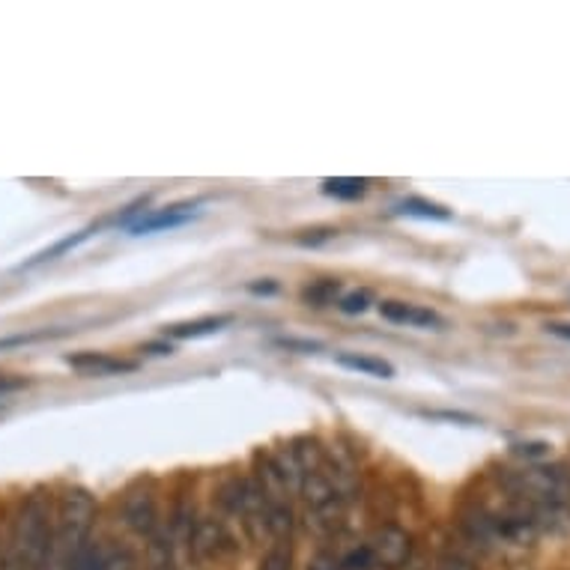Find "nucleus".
I'll use <instances>...</instances> for the list:
<instances>
[{
    "label": "nucleus",
    "mask_w": 570,
    "mask_h": 570,
    "mask_svg": "<svg viewBox=\"0 0 570 570\" xmlns=\"http://www.w3.org/2000/svg\"><path fill=\"white\" fill-rule=\"evenodd\" d=\"M122 523L129 525L135 534H153L159 525V511L150 490H131L122 499Z\"/></svg>",
    "instance_id": "20e7f679"
},
{
    "label": "nucleus",
    "mask_w": 570,
    "mask_h": 570,
    "mask_svg": "<svg viewBox=\"0 0 570 570\" xmlns=\"http://www.w3.org/2000/svg\"><path fill=\"white\" fill-rule=\"evenodd\" d=\"M380 314H383L389 323H397V326H412V328H440L442 317L436 311L421 308V305H410V302H383L380 305Z\"/></svg>",
    "instance_id": "0eeeda50"
},
{
    "label": "nucleus",
    "mask_w": 570,
    "mask_h": 570,
    "mask_svg": "<svg viewBox=\"0 0 570 570\" xmlns=\"http://www.w3.org/2000/svg\"><path fill=\"white\" fill-rule=\"evenodd\" d=\"M66 362L76 367V371H85V374H96V376L129 374V371H135V362H122V358H111V355H105V353L69 355Z\"/></svg>",
    "instance_id": "6e6552de"
},
{
    "label": "nucleus",
    "mask_w": 570,
    "mask_h": 570,
    "mask_svg": "<svg viewBox=\"0 0 570 570\" xmlns=\"http://www.w3.org/2000/svg\"><path fill=\"white\" fill-rule=\"evenodd\" d=\"M552 332V335H559V337H568L570 341V326H564V323H552V326H547Z\"/></svg>",
    "instance_id": "aec40b11"
},
{
    "label": "nucleus",
    "mask_w": 570,
    "mask_h": 570,
    "mask_svg": "<svg viewBox=\"0 0 570 570\" xmlns=\"http://www.w3.org/2000/svg\"><path fill=\"white\" fill-rule=\"evenodd\" d=\"M19 389H24V380H10V376H0V394L19 392Z\"/></svg>",
    "instance_id": "6ab92c4d"
},
{
    "label": "nucleus",
    "mask_w": 570,
    "mask_h": 570,
    "mask_svg": "<svg viewBox=\"0 0 570 570\" xmlns=\"http://www.w3.org/2000/svg\"><path fill=\"white\" fill-rule=\"evenodd\" d=\"M230 320L227 314H218V317H200L191 320V323H177V326L165 328V337H174V341H195V337H206V335H216L225 326H230Z\"/></svg>",
    "instance_id": "1a4fd4ad"
},
{
    "label": "nucleus",
    "mask_w": 570,
    "mask_h": 570,
    "mask_svg": "<svg viewBox=\"0 0 570 570\" xmlns=\"http://www.w3.org/2000/svg\"><path fill=\"white\" fill-rule=\"evenodd\" d=\"M10 543L16 559H19L21 570H39L42 561H46L48 550H51V538H55V529H51V508H48V499L42 493H30L21 505L19 517L10 529Z\"/></svg>",
    "instance_id": "f257e3e1"
},
{
    "label": "nucleus",
    "mask_w": 570,
    "mask_h": 570,
    "mask_svg": "<svg viewBox=\"0 0 570 570\" xmlns=\"http://www.w3.org/2000/svg\"><path fill=\"white\" fill-rule=\"evenodd\" d=\"M440 570H475L469 561L463 559H454V556H449V559L440 561Z\"/></svg>",
    "instance_id": "a211bd4d"
},
{
    "label": "nucleus",
    "mask_w": 570,
    "mask_h": 570,
    "mask_svg": "<svg viewBox=\"0 0 570 570\" xmlns=\"http://www.w3.org/2000/svg\"><path fill=\"white\" fill-rule=\"evenodd\" d=\"M291 547L287 543H275L261 561V570H291Z\"/></svg>",
    "instance_id": "dca6fc26"
},
{
    "label": "nucleus",
    "mask_w": 570,
    "mask_h": 570,
    "mask_svg": "<svg viewBox=\"0 0 570 570\" xmlns=\"http://www.w3.org/2000/svg\"><path fill=\"white\" fill-rule=\"evenodd\" d=\"M186 543L197 559H216L218 552L227 550V543L230 541H227L225 525L218 523V520H213V517H204V520H197Z\"/></svg>",
    "instance_id": "39448f33"
},
{
    "label": "nucleus",
    "mask_w": 570,
    "mask_h": 570,
    "mask_svg": "<svg viewBox=\"0 0 570 570\" xmlns=\"http://www.w3.org/2000/svg\"><path fill=\"white\" fill-rule=\"evenodd\" d=\"M337 293H341V281H317V284L305 287L302 299L308 302V305H314V308H326V305L335 302Z\"/></svg>",
    "instance_id": "f8f14e48"
},
{
    "label": "nucleus",
    "mask_w": 570,
    "mask_h": 570,
    "mask_svg": "<svg viewBox=\"0 0 570 570\" xmlns=\"http://www.w3.org/2000/svg\"><path fill=\"white\" fill-rule=\"evenodd\" d=\"M397 213L410 218H424V222H451L454 218L451 209H445L440 204H431V200H421V197H406V200H401Z\"/></svg>",
    "instance_id": "9b49d317"
},
{
    "label": "nucleus",
    "mask_w": 570,
    "mask_h": 570,
    "mask_svg": "<svg viewBox=\"0 0 570 570\" xmlns=\"http://www.w3.org/2000/svg\"><path fill=\"white\" fill-rule=\"evenodd\" d=\"M550 451V445L547 442H529V445H514V454L517 458H543Z\"/></svg>",
    "instance_id": "f3484780"
},
{
    "label": "nucleus",
    "mask_w": 570,
    "mask_h": 570,
    "mask_svg": "<svg viewBox=\"0 0 570 570\" xmlns=\"http://www.w3.org/2000/svg\"><path fill=\"white\" fill-rule=\"evenodd\" d=\"M367 183L365 179H353V177H337V179H326L323 183V191L332 197H344V200H355V197L365 195Z\"/></svg>",
    "instance_id": "ddd939ff"
},
{
    "label": "nucleus",
    "mask_w": 570,
    "mask_h": 570,
    "mask_svg": "<svg viewBox=\"0 0 570 570\" xmlns=\"http://www.w3.org/2000/svg\"><path fill=\"white\" fill-rule=\"evenodd\" d=\"M371 305H374V293L367 291V287L344 293V296L337 299V311H341V314H350V317H355V314H365Z\"/></svg>",
    "instance_id": "2eb2a0df"
},
{
    "label": "nucleus",
    "mask_w": 570,
    "mask_h": 570,
    "mask_svg": "<svg viewBox=\"0 0 570 570\" xmlns=\"http://www.w3.org/2000/svg\"><path fill=\"white\" fill-rule=\"evenodd\" d=\"M335 362L346 371H355V374L365 376H380V380H392L394 367L385 362V358H376V355H358V353H337Z\"/></svg>",
    "instance_id": "9d476101"
},
{
    "label": "nucleus",
    "mask_w": 570,
    "mask_h": 570,
    "mask_svg": "<svg viewBox=\"0 0 570 570\" xmlns=\"http://www.w3.org/2000/svg\"><path fill=\"white\" fill-rule=\"evenodd\" d=\"M90 234H94V227H87V230H81V234H76V236H66V239H60V243H55V245H51V248H46V252H39L37 257H33V261L24 263V266H39V263L57 261L60 254L72 252L76 245L85 243V239H87V236H90Z\"/></svg>",
    "instance_id": "4468645a"
},
{
    "label": "nucleus",
    "mask_w": 570,
    "mask_h": 570,
    "mask_svg": "<svg viewBox=\"0 0 570 570\" xmlns=\"http://www.w3.org/2000/svg\"><path fill=\"white\" fill-rule=\"evenodd\" d=\"M365 547L371 550L376 570H397L410 561L412 538L403 532L401 525H383V529H376L371 534V541Z\"/></svg>",
    "instance_id": "f03ea898"
},
{
    "label": "nucleus",
    "mask_w": 570,
    "mask_h": 570,
    "mask_svg": "<svg viewBox=\"0 0 570 570\" xmlns=\"http://www.w3.org/2000/svg\"><path fill=\"white\" fill-rule=\"evenodd\" d=\"M131 559L129 552L120 550V547H111V543L87 541L81 550L72 556L69 561V570H129Z\"/></svg>",
    "instance_id": "7ed1b4c3"
},
{
    "label": "nucleus",
    "mask_w": 570,
    "mask_h": 570,
    "mask_svg": "<svg viewBox=\"0 0 570 570\" xmlns=\"http://www.w3.org/2000/svg\"><path fill=\"white\" fill-rule=\"evenodd\" d=\"M197 216V204H177V206H165V209H153L147 216H140L135 225H129V230L135 236L140 234H156V230H165V227H179L191 222Z\"/></svg>",
    "instance_id": "423d86ee"
}]
</instances>
